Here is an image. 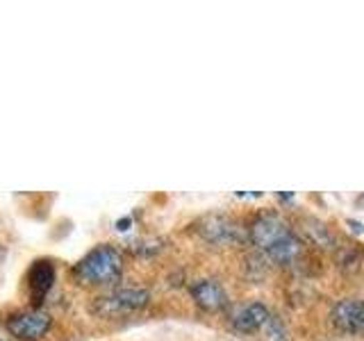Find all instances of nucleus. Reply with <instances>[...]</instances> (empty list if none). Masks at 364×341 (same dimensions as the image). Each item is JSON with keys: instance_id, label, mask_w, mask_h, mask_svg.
<instances>
[{"instance_id": "f257e3e1", "label": "nucleus", "mask_w": 364, "mask_h": 341, "mask_svg": "<svg viewBox=\"0 0 364 341\" xmlns=\"http://www.w3.org/2000/svg\"><path fill=\"white\" fill-rule=\"evenodd\" d=\"M250 239L253 244L267 253L276 264L289 266L301 255V242L291 232L289 223L278 214H264L255 219L250 227Z\"/></svg>"}, {"instance_id": "f03ea898", "label": "nucleus", "mask_w": 364, "mask_h": 341, "mask_svg": "<svg viewBox=\"0 0 364 341\" xmlns=\"http://www.w3.org/2000/svg\"><path fill=\"white\" fill-rule=\"evenodd\" d=\"M121 271L123 257L119 250L112 246H98L85 259H80L75 278L82 284H112L121 278Z\"/></svg>"}, {"instance_id": "7ed1b4c3", "label": "nucleus", "mask_w": 364, "mask_h": 341, "mask_svg": "<svg viewBox=\"0 0 364 341\" xmlns=\"http://www.w3.org/2000/svg\"><path fill=\"white\" fill-rule=\"evenodd\" d=\"M151 301V293L146 289H119L109 296H102L94 305V314L98 316H121L141 310Z\"/></svg>"}, {"instance_id": "20e7f679", "label": "nucleus", "mask_w": 364, "mask_h": 341, "mask_svg": "<svg viewBox=\"0 0 364 341\" xmlns=\"http://www.w3.org/2000/svg\"><path fill=\"white\" fill-rule=\"evenodd\" d=\"M7 330L23 341H37L50 330V316L43 312H21L7 318Z\"/></svg>"}, {"instance_id": "39448f33", "label": "nucleus", "mask_w": 364, "mask_h": 341, "mask_svg": "<svg viewBox=\"0 0 364 341\" xmlns=\"http://www.w3.org/2000/svg\"><path fill=\"white\" fill-rule=\"evenodd\" d=\"M330 318L344 332H353V335L364 332V301L358 298L339 301L333 307V312H330Z\"/></svg>"}, {"instance_id": "423d86ee", "label": "nucleus", "mask_w": 364, "mask_h": 341, "mask_svg": "<svg viewBox=\"0 0 364 341\" xmlns=\"http://www.w3.org/2000/svg\"><path fill=\"white\" fill-rule=\"evenodd\" d=\"M203 237L212 244H235L242 239V230L228 216H210L203 221Z\"/></svg>"}, {"instance_id": "0eeeda50", "label": "nucleus", "mask_w": 364, "mask_h": 341, "mask_svg": "<svg viewBox=\"0 0 364 341\" xmlns=\"http://www.w3.org/2000/svg\"><path fill=\"white\" fill-rule=\"evenodd\" d=\"M191 296H193V301H196L203 310H221V307L225 305L228 301V296H225V289L221 287L219 282H214V280H198V282H193V287H191Z\"/></svg>"}, {"instance_id": "6e6552de", "label": "nucleus", "mask_w": 364, "mask_h": 341, "mask_svg": "<svg viewBox=\"0 0 364 341\" xmlns=\"http://www.w3.org/2000/svg\"><path fill=\"white\" fill-rule=\"evenodd\" d=\"M271 318L269 310L262 303H250L244 310H239L235 316V328L239 332H255V330H262L267 325V321Z\"/></svg>"}, {"instance_id": "1a4fd4ad", "label": "nucleus", "mask_w": 364, "mask_h": 341, "mask_svg": "<svg viewBox=\"0 0 364 341\" xmlns=\"http://www.w3.org/2000/svg\"><path fill=\"white\" fill-rule=\"evenodd\" d=\"M28 280H30L32 296L37 301H41L43 296L53 289V282H55V269H53V264H50V261H46V259L34 261V266L30 269ZM37 301H34V303H37Z\"/></svg>"}, {"instance_id": "9d476101", "label": "nucleus", "mask_w": 364, "mask_h": 341, "mask_svg": "<svg viewBox=\"0 0 364 341\" xmlns=\"http://www.w3.org/2000/svg\"><path fill=\"white\" fill-rule=\"evenodd\" d=\"M262 335H264L267 341H289L287 330H284V325L278 321L276 316H271V318H269L267 325L262 328Z\"/></svg>"}, {"instance_id": "9b49d317", "label": "nucleus", "mask_w": 364, "mask_h": 341, "mask_svg": "<svg viewBox=\"0 0 364 341\" xmlns=\"http://www.w3.org/2000/svg\"><path fill=\"white\" fill-rule=\"evenodd\" d=\"M0 341H3V339H0Z\"/></svg>"}]
</instances>
